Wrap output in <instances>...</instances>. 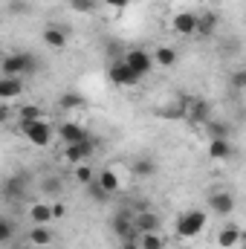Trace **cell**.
Wrapping results in <instances>:
<instances>
[{
    "mask_svg": "<svg viewBox=\"0 0 246 249\" xmlns=\"http://www.w3.org/2000/svg\"><path fill=\"white\" fill-rule=\"evenodd\" d=\"M41 70V64L35 58V53H9L3 64H0V72L3 75H12V78H29V75H35Z\"/></svg>",
    "mask_w": 246,
    "mask_h": 249,
    "instance_id": "1",
    "label": "cell"
},
{
    "mask_svg": "<svg viewBox=\"0 0 246 249\" xmlns=\"http://www.w3.org/2000/svg\"><path fill=\"white\" fill-rule=\"evenodd\" d=\"M18 127H20L23 139L29 145H35V148H50L53 139H55V130H53L47 116L44 119H23V122H18Z\"/></svg>",
    "mask_w": 246,
    "mask_h": 249,
    "instance_id": "2",
    "label": "cell"
},
{
    "mask_svg": "<svg viewBox=\"0 0 246 249\" xmlns=\"http://www.w3.org/2000/svg\"><path fill=\"white\" fill-rule=\"evenodd\" d=\"M206 223H209V214L203 209H188L177 217V238H183V241L197 238L206 229Z\"/></svg>",
    "mask_w": 246,
    "mask_h": 249,
    "instance_id": "3",
    "label": "cell"
},
{
    "mask_svg": "<svg viewBox=\"0 0 246 249\" xmlns=\"http://www.w3.org/2000/svg\"><path fill=\"white\" fill-rule=\"evenodd\" d=\"M110 229L116 235V241H139V232L133 226V212H116L113 220H110Z\"/></svg>",
    "mask_w": 246,
    "mask_h": 249,
    "instance_id": "4",
    "label": "cell"
},
{
    "mask_svg": "<svg viewBox=\"0 0 246 249\" xmlns=\"http://www.w3.org/2000/svg\"><path fill=\"white\" fill-rule=\"evenodd\" d=\"M107 78L116 84V87H136L139 81H142V75L130 67L127 61H116L110 64V70H107Z\"/></svg>",
    "mask_w": 246,
    "mask_h": 249,
    "instance_id": "5",
    "label": "cell"
},
{
    "mask_svg": "<svg viewBox=\"0 0 246 249\" xmlns=\"http://www.w3.org/2000/svg\"><path fill=\"white\" fill-rule=\"evenodd\" d=\"M235 206H238V200H235L232 191H226V188L209 191V209H211L217 217H229V214L235 212Z\"/></svg>",
    "mask_w": 246,
    "mask_h": 249,
    "instance_id": "6",
    "label": "cell"
},
{
    "mask_svg": "<svg viewBox=\"0 0 246 249\" xmlns=\"http://www.w3.org/2000/svg\"><path fill=\"white\" fill-rule=\"evenodd\" d=\"M26 186H29V174H15L3 180V200L6 203H20L26 197Z\"/></svg>",
    "mask_w": 246,
    "mask_h": 249,
    "instance_id": "7",
    "label": "cell"
},
{
    "mask_svg": "<svg viewBox=\"0 0 246 249\" xmlns=\"http://www.w3.org/2000/svg\"><path fill=\"white\" fill-rule=\"evenodd\" d=\"M122 61L130 64V67H133V70H136L142 78H145V75L154 70V64H157V61H154V53H148V50H142V47H133V50H127Z\"/></svg>",
    "mask_w": 246,
    "mask_h": 249,
    "instance_id": "8",
    "label": "cell"
},
{
    "mask_svg": "<svg viewBox=\"0 0 246 249\" xmlns=\"http://www.w3.org/2000/svg\"><path fill=\"white\" fill-rule=\"evenodd\" d=\"M197 20H200V15H194V12H177L171 18V29L183 38H194L197 35Z\"/></svg>",
    "mask_w": 246,
    "mask_h": 249,
    "instance_id": "9",
    "label": "cell"
},
{
    "mask_svg": "<svg viewBox=\"0 0 246 249\" xmlns=\"http://www.w3.org/2000/svg\"><path fill=\"white\" fill-rule=\"evenodd\" d=\"M93 148H96L93 136L84 139V142H75V145H64V160H67L70 165H81V162L93 154Z\"/></svg>",
    "mask_w": 246,
    "mask_h": 249,
    "instance_id": "10",
    "label": "cell"
},
{
    "mask_svg": "<svg viewBox=\"0 0 246 249\" xmlns=\"http://www.w3.org/2000/svg\"><path fill=\"white\" fill-rule=\"evenodd\" d=\"M133 226H136L139 235H145V232H159L162 220H159V214L151 212V209H136V212H133Z\"/></svg>",
    "mask_w": 246,
    "mask_h": 249,
    "instance_id": "11",
    "label": "cell"
},
{
    "mask_svg": "<svg viewBox=\"0 0 246 249\" xmlns=\"http://www.w3.org/2000/svg\"><path fill=\"white\" fill-rule=\"evenodd\" d=\"M26 214H29L32 226H50V220L55 217V209H53L50 200H38V203H32V206L26 209Z\"/></svg>",
    "mask_w": 246,
    "mask_h": 249,
    "instance_id": "12",
    "label": "cell"
},
{
    "mask_svg": "<svg viewBox=\"0 0 246 249\" xmlns=\"http://www.w3.org/2000/svg\"><path fill=\"white\" fill-rule=\"evenodd\" d=\"M58 136H61L64 145H75V142L90 139V133L84 130V124H81V122H72V119H67V122L58 124Z\"/></svg>",
    "mask_w": 246,
    "mask_h": 249,
    "instance_id": "13",
    "label": "cell"
},
{
    "mask_svg": "<svg viewBox=\"0 0 246 249\" xmlns=\"http://www.w3.org/2000/svg\"><path fill=\"white\" fill-rule=\"evenodd\" d=\"M246 241V235L235 226V223H226L220 232H217V247L220 249H241Z\"/></svg>",
    "mask_w": 246,
    "mask_h": 249,
    "instance_id": "14",
    "label": "cell"
},
{
    "mask_svg": "<svg viewBox=\"0 0 246 249\" xmlns=\"http://www.w3.org/2000/svg\"><path fill=\"white\" fill-rule=\"evenodd\" d=\"M41 38H44V44H47V47H53V50H64V47L70 44V32H67L64 26H55V23L44 26Z\"/></svg>",
    "mask_w": 246,
    "mask_h": 249,
    "instance_id": "15",
    "label": "cell"
},
{
    "mask_svg": "<svg viewBox=\"0 0 246 249\" xmlns=\"http://www.w3.org/2000/svg\"><path fill=\"white\" fill-rule=\"evenodd\" d=\"M209 119H211V105H209L206 99H191V102H188V119H185V122L206 124Z\"/></svg>",
    "mask_w": 246,
    "mask_h": 249,
    "instance_id": "16",
    "label": "cell"
},
{
    "mask_svg": "<svg viewBox=\"0 0 246 249\" xmlns=\"http://www.w3.org/2000/svg\"><path fill=\"white\" fill-rule=\"evenodd\" d=\"M209 160L214 162H226L235 157V148H232V139H209Z\"/></svg>",
    "mask_w": 246,
    "mask_h": 249,
    "instance_id": "17",
    "label": "cell"
},
{
    "mask_svg": "<svg viewBox=\"0 0 246 249\" xmlns=\"http://www.w3.org/2000/svg\"><path fill=\"white\" fill-rule=\"evenodd\" d=\"M23 96V78H12V75H3L0 78V102H15Z\"/></svg>",
    "mask_w": 246,
    "mask_h": 249,
    "instance_id": "18",
    "label": "cell"
},
{
    "mask_svg": "<svg viewBox=\"0 0 246 249\" xmlns=\"http://www.w3.org/2000/svg\"><path fill=\"white\" fill-rule=\"evenodd\" d=\"M96 180L102 183V188H105L107 194H119V191H122V180H119V174H116V168H113V165L102 168Z\"/></svg>",
    "mask_w": 246,
    "mask_h": 249,
    "instance_id": "19",
    "label": "cell"
},
{
    "mask_svg": "<svg viewBox=\"0 0 246 249\" xmlns=\"http://www.w3.org/2000/svg\"><path fill=\"white\" fill-rule=\"evenodd\" d=\"M214 32H217V15H214V12H203L200 20H197V35H200V38H209V35H214Z\"/></svg>",
    "mask_w": 246,
    "mask_h": 249,
    "instance_id": "20",
    "label": "cell"
},
{
    "mask_svg": "<svg viewBox=\"0 0 246 249\" xmlns=\"http://www.w3.org/2000/svg\"><path fill=\"white\" fill-rule=\"evenodd\" d=\"M26 238H29L32 247H50V244H53V232H50V226H32Z\"/></svg>",
    "mask_w": 246,
    "mask_h": 249,
    "instance_id": "21",
    "label": "cell"
},
{
    "mask_svg": "<svg viewBox=\"0 0 246 249\" xmlns=\"http://www.w3.org/2000/svg\"><path fill=\"white\" fill-rule=\"evenodd\" d=\"M130 168H133V174H136V177H142V180H148V177H154V174H157V162H154L151 157H139Z\"/></svg>",
    "mask_w": 246,
    "mask_h": 249,
    "instance_id": "22",
    "label": "cell"
},
{
    "mask_svg": "<svg viewBox=\"0 0 246 249\" xmlns=\"http://www.w3.org/2000/svg\"><path fill=\"white\" fill-rule=\"evenodd\" d=\"M177 50L174 47H157L154 50V61H157V67H174L177 64Z\"/></svg>",
    "mask_w": 246,
    "mask_h": 249,
    "instance_id": "23",
    "label": "cell"
},
{
    "mask_svg": "<svg viewBox=\"0 0 246 249\" xmlns=\"http://www.w3.org/2000/svg\"><path fill=\"white\" fill-rule=\"evenodd\" d=\"M203 127H206L209 139H229V124L220 122V119H209Z\"/></svg>",
    "mask_w": 246,
    "mask_h": 249,
    "instance_id": "24",
    "label": "cell"
},
{
    "mask_svg": "<svg viewBox=\"0 0 246 249\" xmlns=\"http://www.w3.org/2000/svg\"><path fill=\"white\" fill-rule=\"evenodd\" d=\"M139 244H142V249H165L168 247V241H165L159 232H145V235H139Z\"/></svg>",
    "mask_w": 246,
    "mask_h": 249,
    "instance_id": "25",
    "label": "cell"
},
{
    "mask_svg": "<svg viewBox=\"0 0 246 249\" xmlns=\"http://www.w3.org/2000/svg\"><path fill=\"white\" fill-rule=\"evenodd\" d=\"M67 6L75 12V15H93L99 9V0H67Z\"/></svg>",
    "mask_w": 246,
    "mask_h": 249,
    "instance_id": "26",
    "label": "cell"
},
{
    "mask_svg": "<svg viewBox=\"0 0 246 249\" xmlns=\"http://www.w3.org/2000/svg\"><path fill=\"white\" fill-rule=\"evenodd\" d=\"M41 188H44V194H47V200H50V197H61L64 183H61V177H47Z\"/></svg>",
    "mask_w": 246,
    "mask_h": 249,
    "instance_id": "27",
    "label": "cell"
},
{
    "mask_svg": "<svg viewBox=\"0 0 246 249\" xmlns=\"http://www.w3.org/2000/svg\"><path fill=\"white\" fill-rule=\"evenodd\" d=\"M72 174H75V180H78L81 186H90V183L99 177V174H93V168H90V165H84V162H81V165H75V171H72Z\"/></svg>",
    "mask_w": 246,
    "mask_h": 249,
    "instance_id": "28",
    "label": "cell"
},
{
    "mask_svg": "<svg viewBox=\"0 0 246 249\" xmlns=\"http://www.w3.org/2000/svg\"><path fill=\"white\" fill-rule=\"evenodd\" d=\"M229 84H232L235 90H244V93H246V67H241V70H232V72H229Z\"/></svg>",
    "mask_w": 246,
    "mask_h": 249,
    "instance_id": "29",
    "label": "cell"
},
{
    "mask_svg": "<svg viewBox=\"0 0 246 249\" xmlns=\"http://www.w3.org/2000/svg\"><path fill=\"white\" fill-rule=\"evenodd\" d=\"M61 107L64 110H75V107H84V99L78 93H64L61 96Z\"/></svg>",
    "mask_w": 246,
    "mask_h": 249,
    "instance_id": "30",
    "label": "cell"
},
{
    "mask_svg": "<svg viewBox=\"0 0 246 249\" xmlns=\"http://www.w3.org/2000/svg\"><path fill=\"white\" fill-rule=\"evenodd\" d=\"M87 194H90V197H93L96 203H107V197H110V194H107V191L102 188V183H99V180H93V183L87 186Z\"/></svg>",
    "mask_w": 246,
    "mask_h": 249,
    "instance_id": "31",
    "label": "cell"
},
{
    "mask_svg": "<svg viewBox=\"0 0 246 249\" xmlns=\"http://www.w3.org/2000/svg\"><path fill=\"white\" fill-rule=\"evenodd\" d=\"M47 113L41 110V107H35V105H26V107H20V113H18V122H23V119H44Z\"/></svg>",
    "mask_w": 246,
    "mask_h": 249,
    "instance_id": "32",
    "label": "cell"
},
{
    "mask_svg": "<svg viewBox=\"0 0 246 249\" xmlns=\"http://www.w3.org/2000/svg\"><path fill=\"white\" fill-rule=\"evenodd\" d=\"M15 238V223H12V217H3L0 220V244H9Z\"/></svg>",
    "mask_w": 246,
    "mask_h": 249,
    "instance_id": "33",
    "label": "cell"
},
{
    "mask_svg": "<svg viewBox=\"0 0 246 249\" xmlns=\"http://www.w3.org/2000/svg\"><path fill=\"white\" fill-rule=\"evenodd\" d=\"M127 3H130V0H105V6H107V9H113V12L127 9Z\"/></svg>",
    "mask_w": 246,
    "mask_h": 249,
    "instance_id": "34",
    "label": "cell"
},
{
    "mask_svg": "<svg viewBox=\"0 0 246 249\" xmlns=\"http://www.w3.org/2000/svg\"><path fill=\"white\" fill-rule=\"evenodd\" d=\"M119 249H142V244H139V241H122Z\"/></svg>",
    "mask_w": 246,
    "mask_h": 249,
    "instance_id": "35",
    "label": "cell"
},
{
    "mask_svg": "<svg viewBox=\"0 0 246 249\" xmlns=\"http://www.w3.org/2000/svg\"><path fill=\"white\" fill-rule=\"evenodd\" d=\"M32 249H50V247H32Z\"/></svg>",
    "mask_w": 246,
    "mask_h": 249,
    "instance_id": "36",
    "label": "cell"
}]
</instances>
